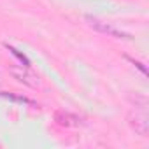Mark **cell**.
<instances>
[{
  "label": "cell",
  "mask_w": 149,
  "mask_h": 149,
  "mask_svg": "<svg viewBox=\"0 0 149 149\" xmlns=\"http://www.w3.org/2000/svg\"><path fill=\"white\" fill-rule=\"evenodd\" d=\"M84 19L88 21V25H90L93 30H97V32H100V33H105V35L116 37V39H132L130 33H126V32H123V30H119V28L109 25V23H105V21H102V19H98V18L86 16Z\"/></svg>",
  "instance_id": "obj_1"
},
{
  "label": "cell",
  "mask_w": 149,
  "mask_h": 149,
  "mask_svg": "<svg viewBox=\"0 0 149 149\" xmlns=\"http://www.w3.org/2000/svg\"><path fill=\"white\" fill-rule=\"evenodd\" d=\"M11 74H13V77L26 86H32V88H37L39 86V79L37 76H33V74L28 70V67L21 65V67H11Z\"/></svg>",
  "instance_id": "obj_2"
},
{
  "label": "cell",
  "mask_w": 149,
  "mask_h": 149,
  "mask_svg": "<svg viewBox=\"0 0 149 149\" xmlns=\"http://www.w3.org/2000/svg\"><path fill=\"white\" fill-rule=\"evenodd\" d=\"M130 125H132V128H133L139 135L147 137L149 125H147V116H146L144 112H139V111L132 112V114H130Z\"/></svg>",
  "instance_id": "obj_3"
},
{
  "label": "cell",
  "mask_w": 149,
  "mask_h": 149,
  "mask_svg": "<svg viewBox=\"0 0 149 149\" xmlns=\"http://www.w3.org/2000/svg\"><path fill=\"white\" fill-rule=\"evenodd\" d=\"M54 121L60 126H65V128H72V126L81 125V119L76 114H70V112H65V111H56L54 112Z\"/></svg>",
  "instance_id": "obj_4"
},
{
  "label": "cell",
  "mask_w": 149,
  "mask_h": 149,
  "mask_svg": "<svg viewBox=\"0 0 149 149\" xmlns=\"http://www.w3.org/2000/svg\"><path fill=\"white\" fill-rule=\"evenodd\" d=\"M6 47H7V51H9L11 54H14V56H16V58H18V60L21 61V65H25V67H28V65H30L28 58H26V56H25L23 53H19V51H18L16 47H13V46H9V44H6Z\"/></svg>",
  "instance_id": "obj_5"
},
{
  "label": "cell",
  "mask_w": 149,
  "mask_h": 149,
  "mask_svg": "<svg viewBox=\"0 0 149 149\" xmlns=\"http://www.w3.org/2000/svg\"><path fill=\"white\" fill-rule=\"evenodd\" d=\"M0 97H4L7 100H13V102H19V104H32L28 98L25 97H16V95H11V93H6V91H0Z\"/></svg>",
  "instance_id": "obj_6"
},
{
  "label": "cell",
  "mask_w": 149,
  "mask_h": 149,
  "mask_svg": "<svg viewBox=\"0 0 149 149\" xmlns=\"http://www.w3.org/2000/svg\"><path fill=\"white\" fill-rule=\"evenodd\" d=\"M128 60H130V61H132V63H133V65H135V67H137V68H139V70H140L142 74H144V76L147 74V68H146V67H144V65H142L140 61H137V60H132V58H128Z\"/></svg>",
  "instance_id": "obj_7"
}]
</instances>
